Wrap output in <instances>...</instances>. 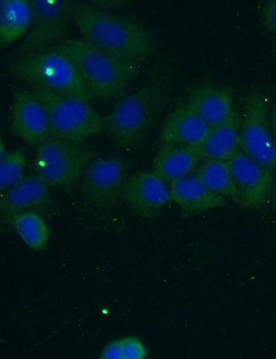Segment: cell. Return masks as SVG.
<instances>
[{
  "label": "cell",
  "instance_id": "obj_1",
  "mask_svg": "<svg viewBox=\"0 0 276 359\" xmlns=\"http://www.w3.org/2000/svg\"><path fill=\"white\" fill-rule=\"evenodd\" d=\"M72 18L86 41L119 59L140 64L155 52L150 33L132 18L80 1H73Z\"/></svg>",
  "mask_w": 276,
  "mask_h": 359
},
{
  "label": "cell",
  "instance_id": "obj_2",
  "mask_svg": "<svg viewBox=\"0 0 276 359\" xmlns=\"http://www.w3.org/2000/svg\"><path fill=\"white\" fill-rule=\"evenodd\" d=\"M167 77L155 74L141 88L118 98L104 117V130L119 148L138 146L154 126L169 102Z\"/></svg>",
  "mask_w": 276,
  "mask_h": 359
},
{
  "label": "cell",
  "instance_id": "obj_3",
  "mask_svg": "<svg viewBox=\"0 0 276 359\" xmlns=\"http://www.w3.org/2000/svg\"><path fill=\"white\" fill-rule=\"evenodd\" d=\"M55 48L71 60L92 97L102 100L122 96L139 69V64L110 55L84 39H67Z\"/></svg>",
  "mask_w": 276,
  "mask_h": 359
},
{
  "label": "cell",
  "instance_id": "obj_4",
  "mask_svg": "<svg viewBox=\"0 0 276 359\" xmlns=\"http://www.w3.org/2000/svg\"><path fill=\"white\" fill-rule=\"evenodd\" d=\"M13 76L58 95L88 103L92 95L71 60L56 48L14 60Z\"/></svg>",
  "mask_w": 276,
  "mask_h": 359
},
{
  "label": "cell",
  "instance_id": "obj_5",
  "mask_svg": "<svg viewBox=\"0 0 276 359\" xmlns=\"http://www.w3.org/2000/svg\"><path fill=\"white\" fill-rule=\"evenodd\" d=\"M31 93L41 103L48 115L51 137L82 144L104 130V117L88 103L64 97L37 85Z\"/></svg>",
  "mask_w": 276,
  "mask_h": 359
},
{
  "label": "cell",
  "instance_id": "obj_6",
  "mask_svg": "<svg viewBox=\"0 0 276 359\" xmlns=\"http://www.w3.org/2000/svg\"><path fill=\"white\" fill-rule=\"evenodd\" d=\"M97 156L83 144L50 137L37 147L34 170L48 186L68 188L81 178Z\"/></svg>",
  "mask_w": 276,
  "mask_h": 359
},
{
  "label": "cell",
  "instance_id": "obj_7",
  "mask_svg": "<svg viewBox=\"0 0 276 359\" xmlns=\"http://www.w3.org/2000/svg\"><path fill=\"white\" fill-rule=\"evenodd\" d=\"M29 3L32 10L30 29L13 52L16 59L50 49L66 34L72 19V1L29 0Z\"/></svg>",
  "mask_w": 276,
  "mask_h": 359
},
{
  "label": "cell",
  "instance_id": "obj_8",
  "mask_svg": "<svg viewBox=\"0 0 276 359\" xmlns=\"http://www.w3.org/2000/svg\"><path fill=\"white\" fill-rule=\"evenodd\" d=\"M267 106L260 88L248 91L241 118L240 146L242 151L262 167L276 170V146L271 137Z\"/></svg>",
  "mask_w": 276,
  "mask_h": 359
},
{
  "label": "cell",
  "instance_id": "obj_9",
  "mask_svg": "<svg viewBox=\"0 0 276 359\" xmlns=\"http://www.w3.org/2000/svg\"><path fill=\"white\" fill-rule=\"evenodd\" d=\"M129 163L119 157L96 159L81 177L80 192L89 202L114 206L124 198Z\"/></svg>",
  "mask_w": 276,
  "mask_h": 359
},
{
  "label": "cell",
  "instance_id": "obj_10",
  "mask_svg": "<svg viewBox=\"0 0 276 359\" xmlns=\"http://www.w3.org/2000/svg\"><path fill=\"white\" fill-rule=\"evenodd\" d=\"M11 129L30 147H38L51 137L47 113L31 93L17 89L13 95Z\"/></svg>",
  "mask_w": 276,
  "mask_h": 359
},
{
  "label": "cell",
  "instance_id": "obj_11",
  "mask_svg": "<svg viewBox=\"0 0 276 359\" xmlns=\"http://www.w3.org/2000/svg\"><path fill=\"white\" fill-rule=\"evenodd\" d=\"M131 211L146 219L159 215L171 200L166 183L153 171H139L129 177L124 185L123 198Z\"/></svg>",
  "mask_w": 276,
  "mask_h": 359
},
{
  "label": "cell",
  "instance_id": "obj_12",
  "mask_svg": "<svg viewBox=\"0 0 276 359\" xmlns=\"http://www.w3.org/2000/svg\"><path fill=\"white\" fill-rule=\"evenodd\" d=\"M233 181L240 197V206H259L271 191L273 172L238 151L228 161Z\"/></svg>",
  "mask_w": 276,
  "mask_h": 359
},
{
  "label": "cell",
  "instance_id": "obj_13",
  "mask_svg": "<svg viewBox=\"0 0 276 359\" xmlns=\"http://www.w3.org/2000/svg\"><path fill=\"white\" fill-rule=\"evenodd\" d=\"M48 185L36 174L23 176L19 181L1 193V218L11 224L17 215L34 211L39 213L50 203Z\"/></svg>",
  "mask_w": 276,
  "mask_h": 359
},
{
  "label": "cell",
  "instance_id": "obj_14",
  "mask_svg": "<svg viewBox=\"0 0 276 359\" xmlns=\"http://www.w3.org/2000/svg\"><path fill=\"white\" fill-rule=\"evenodd\" d=\"M209 128L187 104H181L165 121L158 140L161 145L173 144L193 147L203 139Z\"/></svg>",
  "mask_w": 276,
  "mask_h": 359
},
{
  "label": "cell",
  "instance_id": "obj_15",
  "mask_svg": "<svg viewBox=\"0 0 276 359\" xmlns=\"http://www.w3.org/2000/svg\"><path fill=\"white\" fill-rule=\"evenodd\" d=\"M241 117L233 110L223 122L210 127L203 139L192 147L201 159L228 161L240 146Z\"/></svg>",
  "mask_w": 276,
  "mask_h": 359
},
{
  "label": "cell",
  "instance_id": "obj_16",
  "mask_svg": "<svg viewBox=\"0 0 276 359\" xmlns=\"http://www.w3.org/2000/svg\"><path fill=\"white\" fill-rule=\"evenodd\" d=\"M169 184L171 200L186 213H199L226 204V197L208 188L195 175H186Z\"/></svg>",
  "mask_w": 276,
  "mask_h": 359
},
{
  "label": "cell",
  "instance_id": "obj_17",
  "mask_svg": "<svg viewBox=\"0 0 276 359\" xmlns=\"http://www.w3.org/2000/svg\"><path fill=\"white\" fill-rule=\"evenodd\" d=\"M209 126L225 121L234 110L230 93L218 86H199L193 89L186 103Z\"/></svg>",
  "mask_w": 276,
  "mask_h": 359
},
{
  "label": "cell",
  "instance_id": "obj_18",
  "mask_svg": "<svg viewBox=\"0 0 276 359\" xmlns=\"http://www.w3.org/2000/svg\"><path fill=\"white\" fill-rule=\"evenodd\" d=\"M201 159L191 146L161 144L152 162L153 172L165 183L188 175Z\"/></svg>",
  "mask_w": 276,
  "mask_h": 359
},
{
  "label": "cell",
  "instance_id": "obj_19",
  "mask_svg": "<svg viewBox=\"0 0 276 359\" xmlns=\"http://www.w3.org/2000/svg\"><path fill=\"white\" fill-rule=\"evenodd\" d=\"M32 23L29 0L0 1V43L3 48L22 36Z\"/></svg>",
  "mask_w": 276,
  "mask_h": 359
},
{
  "label": "cell",
  "instance_id": "obj_20",
  "mask_svg": "<svg viewBox=\"0 0 276 359\" xmlns=\"http://www.w3.org/2000/svg\"><path fill=\"white\" fill-rule=\"evenodd\" d=\"M194 175L212 191L240 206V197L228 161L206 159L195 170Z\"/></svg>",
  "mask_w": 276,
  "mask_h": 359
},
{
  "label": "cell",
  "instance_id": "obj_21",
  "mask_svg": "<svg viewBox=\"0 0 276 359\" xmlns=\"http://www.w3.org/2000/svg\"><path fill=\"white\" fill-rule=\"evenodd\" d=\"M11 226L23 242L34 251H41L47 246L50 230L39 213L28 211L15 216Z\"/></svg>",
  "mask_w": 276,
  "mask_h": 359
},
{
  "label": "cell",
  "instance_id": "obj_22",
  "mask_svg": "<svg viewBox=\"0 0 276 359\" xmlns=\"http://www.w3.org/2000/svg\"><path fill=\"white\" fill-rule=\"evenodd\" d=\"M147 356L144 342L135 336L121 337L106 344L100 353L103 359H143Z\"/></svg>",
  "mask_w": 276,
  "mask_h": 359
},
{
  "label": "cell",
  "instance_id": "obj_23",
  "mask_svg": "<svg viewBox=\"0 0 276 359\" xmlns=\"http://www.w3.org/2000/svg\"><path fill=\"white\" fill-rule=\"evenodd\" d=\"M27 164L25 153L15 150L9 153L0 159V188L1 192L19 181L23 176Z\"/></svg>",
  "mask_w": 276,
  "mask_h": 359
},
{
  "label": "cell",
  "instance_id": "obj_24",
  "mask_svg": "<svg viewBox=\"0 0 276 359\" xmlns=\"http://www.w3.org/2000/svg\"><path fill=\"white\" fill-rule=\"evenodd\" d=\"M262 16L264 30L270 34L276 33V0L264 4Z\"/></svg>",
  "mask_w": 276,
  "mask_h": 359
},
{
  "label": "cell",
  "instance_id": "obj_25",
  "mask_svg": "<svg viewBox=\"0 0 276 359\" xmlns=\"http://www.w3.org/2000/svg\"><path fill=\"white\" fill-rule=\"evenodd\" d=\"M90 2L92 6L103 10L119 8L128 3L127 1L121 0H95Z\"/></svg>",
  "mask_w": 276,
  "mask_h": 359
},
{
  "label": "cell",
  "instance_id": "obj_26",
  "mask_svg": "<svg viewBox=\"0 0 276 359\" xmlns=\"http://www.w3.org/2000/svg\"><path fill=\"white\" fill-rule=\"evenodd\" d=\"M271 122L273 130V134L276 142V96L273 106V110L271 113Z\"/></svg>",
  "mask_w": 276,
  "mask_h": 359
},
{
  "label": "cell",
  "instance_id": "obj_27",
  "mask_svg": "<svg viewBox=\"0 0 276 359\" xmlns=\"http://www.w3.org/2000/svg\"><path fill=\"white\" fill-rule=\"evenodd\" d=\"M271 193L273 208L276 211V175L275 176L273 180Z\"/></svg>",
  "mask_w": 276,
  "mask_h": 359
},
{
  "label": "cell",
  "instance_id": "obj_28",
  "mask_svg": "<svg viewBox=\"0 0 276 359\" xmlns=\"http://www.w3.org/2000/svg\"><path fill=\"white\" fill-rule=\"evenodd\" d=\"M6 148L2 139L0 142V159L6 155Z\"/></svg>",
  "mask_w": 276,
  "mask_h": 359
},
{
  "label": "cell",
  "instance_id": "obj_29",
  "mask_svg": "<svg viewBox=\"0 0 276 359\" xmlns=\"http://www.w3.org/2000/svg\"><path fill=\"white\" fill-rule=\"evenodd\" d=\"M273 50L274 53L276 55V38L273 40Z\"/></svg>",
  "mask_w": 276,
  "mask_h": 359
}]
</instances>
